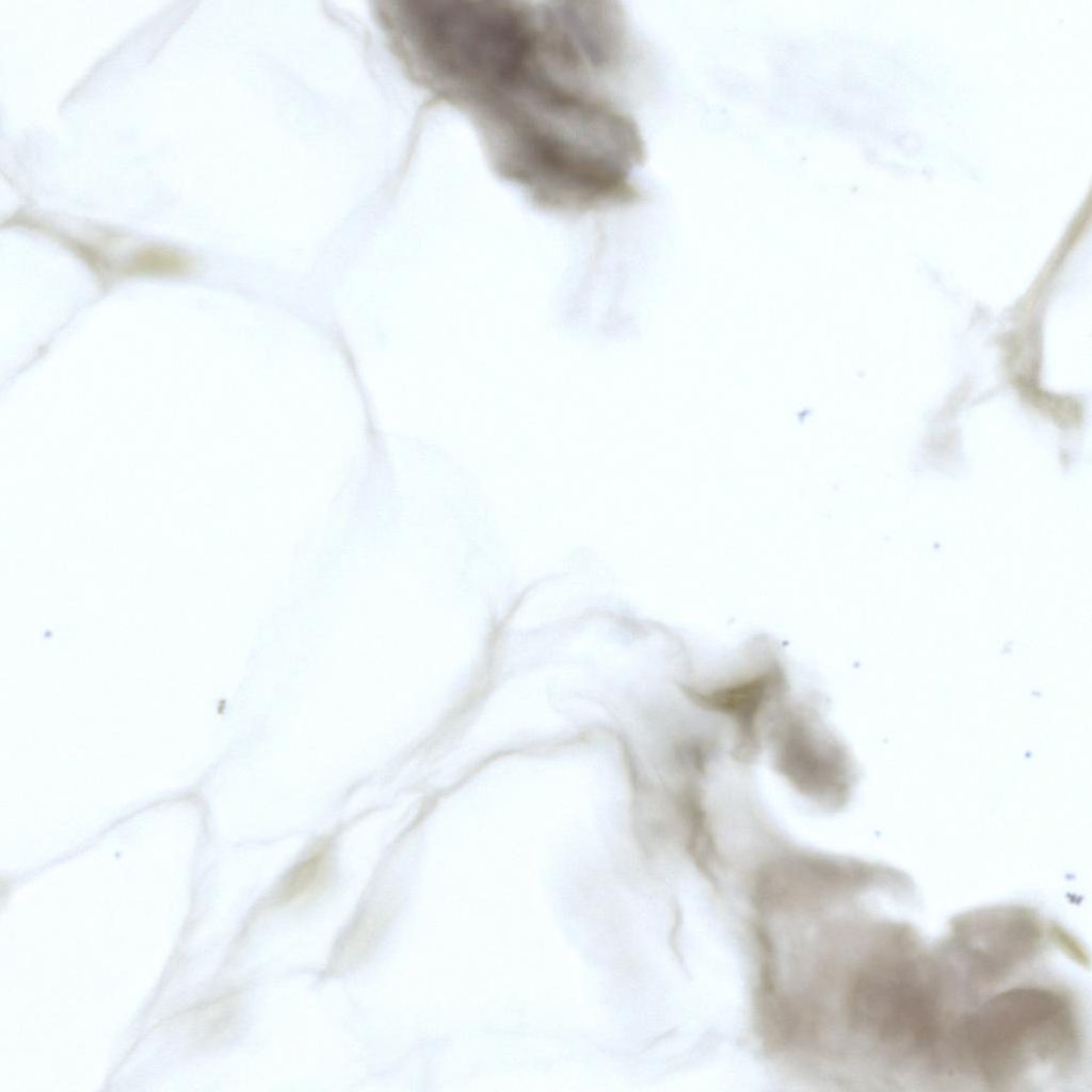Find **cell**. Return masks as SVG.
<instances>
[{
  "mask_svg": "<svg viewBox=\"0 0 1092 1092\" xmlns=\"http://www.w3.org/2000/svg\"><path fill=\"white\" fill-rule=\"evenodd\" d=\"M914 959L876 954L858 971L849 995L851 1023L903 1055L931 1049L940 1033L934 982Z\"/></svg>",
  "mask_w": 1092,
  "mask_h": 1092,
  "instance_id": "obj_2",
  "label": "cell"
},
{
  "mask_svg": "<svg viewBox=\"0 0 1092 1092\" xmlns=\"http://www.w3.org/2000/svg\"><path fill=\"white\" fill-rule=\"evenodd\" d=\"M957 1040L987 1082H1002L1024 1065L1030 1050L1046 1058L1070 1045L1074 1026L1066 1002L1043 987H1016L1001 993L961 1024Z\"/></svg>",
  "mask_w": 1092,
  "mask_h": 1092,
  "instance_id": "obj_1",
  "label": "cell"
},
{
  "mask_svg": "<svg viewBox=\"0 0 1092 1092\" xmlns=\"http://www.w3.org/2000/svg\"><path fill=\"white\" fill-rule=\"evenodd\" d=\"M327 868L325 850H317L295 865L272 892L269 904L286 906L309 896L324 879Z\"/></svg>",
  "mask_w": 1092,
  "mask_h": 1092,
  "instance_id": "obj_3",
  "label": "cell"
}]
</instances>
